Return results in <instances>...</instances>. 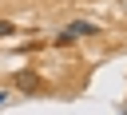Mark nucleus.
<instances>
[{
    "mask_svg": "<svg viewBox=\"0 0 127 115\" xmlns=\"http://www.w3.org/2000/svg\"><path fill=\"white\" fill-rule=\"evenodd\" d=\"M0 103H8V91H4V87H0Z\"/></svg>",
    "mask_w": 127,
    "mask_h": 115,
    "instance_id": "nucleus-4",
    "label": "nucleus"
},
{
    "mask_svg": "<svg viewBox=\"0 0 127 115\" xmlns=\"http://www.w3.org/2000/svg\"><path fill=\"white\" fill-rule=\"evenodd\" d=\"M16 87H20V91H36V87H40V79H36L32 71H20V75H16Z\"/></svg>",
    "mask_w": 127,
    "mask_h": 115,
    "instance_id": "nucleus-1",
    "label": "nucleus"
},
{
    "mask_svg": "<svg viewBox=\"0 0 127 115\" xmlns=\"http://www.w3.org/2000/svg\"><path fill=\"white\" fill-rule=\"evenodd\" d=\"M67 32H71V36H95V24H87V20H75Z\"/></svg>",
    "mask_w": 127,
    "mask_h": 115,
    "instance_id": "nucleus-2",
    "label": "nucleus"
},
{
    "mask_svg": "<svg viewBox=\"0 0 127 115\" xmlns=\"http://www.w3.org/2000/svg\"><path fill=\"white\" fill-rule=\"evenodd\" d=\"M12 32H16V28H12L8 20H0V36H12Z\"/></svg>",
    "mask_w": 127,
    "mask_h": 115,
    "instance_id": "nucleus-3",
    "label": "nucleus"
}]
</instances>
